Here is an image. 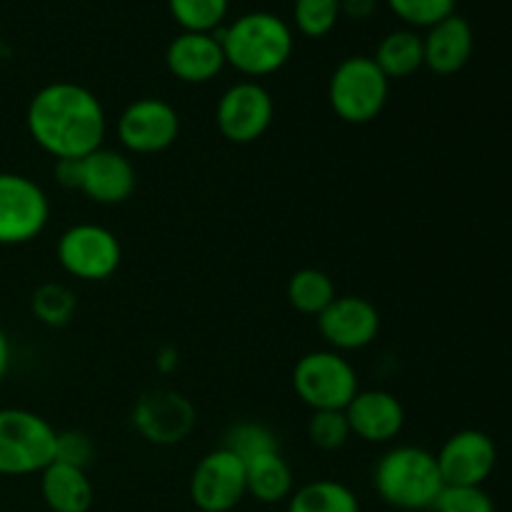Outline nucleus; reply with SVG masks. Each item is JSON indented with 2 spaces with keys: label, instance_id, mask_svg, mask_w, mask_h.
Listing matches in <instances>:
<instances>
[{
  "label": "nucleus",
  "instance_id": "f257e3e1",
  "mask_svg": "<svg viewBox=\"0 0 512 512\" xmlns=\"http://www.w3.org/2000/svg\"><path fill=\"white\" fill-rule=\"evenodd\" d=\"M25 125L40 150L55 160H80L103 148L108 118L98 95L80 83L55 80L30 98Z\"/></svg>",
  "mask_w": 512,
  "mask_h": 512
},
{
  "label": "nucleus",
  "instance_id": "f03ea898",
  "mask_svg": "<svg viewBox=\"0 0 512 512\" xmlns=\"http://www.w3.org/2000/svg\"><path fill=\"white\" fill-rule=\"evenodd\" d=\"M225 63L248 80L265 78L283 68L295 48L293 28L280 15L253 10L218 30Z\"/></svg>",
  "mask_w": 512,
  "mask_h": 512
},
{
  "label": "nucleus",
  "instance_id": "7ed1b4c3",
  "mask_svg": "<svg viewBox=\"0 0 512 512\" xmlns=\"http://www.w3.org/2000/svg\"><path fill=\"white\" fill-rule=\"evenodd\" d=\"M373 488L390 508L423 512L435 508L445 483L435 453L418 445H398L375 463Z\"/></svg>",
  "mask_w": 512,
  "mask_h": 512
},
{
  "label": "nucleus",
  "instance_id": "20e7f679",
  "mask_svg": "<svg viewBox=\"0 0 512 512\" xmlns=\"http://www.w3.org/2000/svg\"><path fill=\"white\" fill-rule=\"evenodd\" d=\"M58 430L25 408L0 410V475L23 478L43 473L55 460Z\"/></svg>",
  "mask_w": 512,
  "mask_h": 512
},
{
  "label": "nucleus",
  "instance_id": "39448f33",
  "mask_svg": "<svg viewBox=\"0 0 512 512\" xmlns=\"http://www.w3.org/2000/svg\"><path fill=\"white\" fill-rule=\"evenodd\" d=\"M390 95V80L373 55H350L328 80V103L340 120L350 125L373 123L383 113Z\"/></svg>",
  "mask_w": 512,
  "mask_h": 512
},
{
  "label": "nucleus",
  "instance_id": "423d86ee",
  "mask_svg": "<svg viewBox=\"0 0 512 512\" xmlns=\"http://www.w3.org/2000/svg\"><path fill=\"white\" fill-rule=\"evenodd\" d=\"M293 388L310 410H345L358 395L360 383L353 363L328 348L305 353L295 363Z\"/></svg>",
  "mask_w": 512,
  "mask_h": 512
},
{
  "label": "nucleus",
  "instance_id": "0eeeda50",
  "mask_svg": "<svg viewBox=\"0 0 512 512\" xmlns=\"http://www.w3.org/2000/svg\"><path fill=\"white\" fill-rule=\"evenodd\" d=\"M58 263L70 278L100 283L113 278L123 260V248L113 230L98 223H78L63 230L55 245Z\"/></svg>",
  "mask_w": 512,
  "mask_h": 512
},
{
  "label": "nucleus",
  "instance_id": "6e6552de",
  "mask_svg": "<svg viewBox=\"0 0 512 512\" xmlns=\"http://www.w3.org/2000/svg\"><path fill=\"white\" fill-rule=\"evenodd\" d=\"M50 220V200L33 178L0 173V245H25Z\"/></svg>",
  "mask_w": 512,
  "mask_h": 512
},
{
  "label": "nucleus",
  "instance_id": "1a4fd4ad",
  "mask_svg": "<svg viewBox=\"0 0 512 512\" xmlns=\"http://www.w3.org/2000/svg\"><path fill=\"white\" fill-rule=\"evenodd\" d=\"M273 95L258 80H240L220 95L215 105V125L220 135L235 145L255 143L273 123Z\"/></svg>",
  "mask_w": 512,
  "mask_h": 512
},
{
  "label": "nucleus",
  "instance_id": "9d476101",
  "mask_svg": "<svg viewBox=\"0 0 512 512\" xmlns=\"http://www.w3.org/2000/svg\"><path fill=\"white\" fill-rule=\"evenodd\" d=\"M245 495V463L223 445L203 455L190 475V500L203 512H230Z\"/></svg>",
  "mask_w": 512,
  "mask_h": 512
},
{
  "label": "nucleus",
  "instance_id": "9b49d317",
  "mask_svg": "<svg viewBox=\"0 0 512 512\" xmlns=\"http://www.w3.org/2000/svg\"><path fill=\"white\" fill-rule=\"evenodd\" d=\"M180 115L168 100L138 98L118 118V138L135 155L163 153L178 140Z\"/></svg>",
  "mask_w": 512,
  "mask_h": 512
},
{
  "label": "nucleus",
  "instance_id": "f8f14e48",
  "mask_svg": "<svg viewBox=\"0 0 512 512\" xmlns=\"http://www.w3.org/2000/svg\"><path fill=\"white\" fill-rule=\"evenodd\" d=\"M198 423L195 405L175 390L158 388L140 395L133 408V428L153 445H178Z\"/></svg>",
  "mask_w": 512,
  "mask_h": 512
},
{
  "label": "nucleus",
  "instance_id": "ddd939ff",
  "mask_svg": "<svg viewBox=\"0 0 512 512\" xmlns=\"http://www.w3.org/2000/svg\"><path fill=\"white\" fill-rule=\"evenodd\" d=\"M318 330L330 350L350 353L375 343L380 333V313L368 298L360 295H338L318 315Z\"/></svg>",
  "mask_w": 512,
  "mask_h": 512
},
{
  "label": "nucleus",
  "instance_id": "4468645a",
  "mask_svg": "<svg viewBox=\"0 0 512 512\" xmlns=\"http://www.w3.org/2000/svg\"><path fill=\"white\" fill-rule=\"evenodd\" d=\"M435 458L445 485H483L498 463V448L483 430H460Z\"/></svg>",
  "mask_w": 512,
  "mask_h": 512
},
{
  "label": "nucleus",
  "instance_id": "2eb2a0df",
  "mask_svg": "<svg viewBox=\"0 0 512 512\" xmlns=\"http://www.w3.org/2000/svg\"><path fill=\"white\" fill-rule=\"evenodd\" d=\"M138 173L133 160L120 150L98 148L80 158L78 190L98 205H120L135 193Z\"/></svg>",
  "mask_w": 512,
  "mask_h": 512
},
{
  "label": "nucleus",
  "instance_id": "dca6fc26",
  "mask_svg": "<svg viewBox=\"0 0 512 512\" xmlns=\"http://www.w3.org/2000/svg\"><path fill=\"white\" fill-rule=\"evenodd\" d=\"M225 65L228 63H225L218 33H188V30H183L165 48V68L180 83H210L223 73Z\"/></svg>",
  "mask_w": 512,
  "mask_h": 512
},
{
  "label": "nucleus",
  "instance_id": "f3484780",
  "mask_svg": "<svg viewBox=\"0 0 512 512\" xmlns=\"http://www.w3.org/2000/svg\"><path fill=\"white\" fill-rule=\"evenodd\" d=\"M350 433L373 445H385L403 433L405 408L388 390H358L345 408Z\"/></svg>",
  "mask_w": 512,
  "mask_h": 512
},
{
  "label": "nucleus",
  "instance_id": "a211bd4d",
  "mask_svg": "<svg viewBox=\"0 0 512 512\" xmlns=\"http://www.w3.org/2000/svg\"><path fill=\"white\" fill-rule=\"evenodd\" d=\"M473 28L460 15L440 20L428 33L423 35V53L425 68L433 70L435 75H455L468 65L473 55Z\"/></svg>",
  "mask_w": 512,
  "mask_h": 512
},
{
  "label": "nucleus",
  "instance_id": "6ab92c4d",
  "mask_svg": "<svg viewBox=\"0 0 512 512\" xmlns=\"http://www.w3.org/2000/svg\"><path fill=\"white\" fill-rule=\"evenodd\" d=\"M40 493L50 512H88L95 500L88 473L58 460L40 473Z\"/></svg>",
  "mask_w": 512,
  "mask_h": 512
},
{
  "label": "nucleus",
  "instance_id": "aec40b11",
  "mask_svg": "<svg viewBox=\"0 0 512 512\" xmlns=\"http://www.w3.org/2000/svg\"><path fill=\"white\" fill-rule=\"evenodd\" d=\"M245 483H248V495H253L258 503L275 505L293 495L295 480L288 460L280 455V450H275L245 463Z\"/></svg>",
  "mask_w": 512,
  "mask_h": 512
},
{
  "label": "nucleus",
  "instance_id": "412c9836",
  "mask_svg": "<svg viewBox=\"0 0 512 512\" xmlns=\"http://www.w3.org/2000/svg\"><path fill=\"white\" fill-rule=\"evenodd\" d=\"M373 60L383 70L388 80L410 78L425 68L423 53V35L413 28H400L385 35L375 48Z\"/></svg>",
  "mask_w": 512,
  "mask_h": 512
},
{
  "label": "nucleus",
  "instance_id": "4be33fe9",
  "mask_svg": "<svg viewBox=\"0 0 512 512\" xmlns=\"http://www.w3.org/2000/svg\"><path fill=\"white\" fill-rule=\"evenodd\" d=\"M288 512H360V500L338 480H313L293 490Z\"/></svg>",
  "mask_w": 512,
  "mask_h": 512
},
{
  "label": "nucleus",
  "instance_id": "5701e85b",
  "mask_svg": "<svg viewBox=\"0 0 512 512\" xmlns=\"http://www.w3.org/2000/svg\"><path fill=\"white\" fill-rule=\"evenodd\" d=\"M338 298L335 283L328 273L318 268H303L290 275L288 280V303L298 313L315 315L318 318L333 300Z\"/></svg>",
  "mask_w": 512,
  "mask_h": 512
},
{
  "label": "nucleus",
  "instance_id": "b1692460",
  "mask_svg": "<svg viewBox=\"0 0 512 512\" xmlns=\"http://www.w3.org/2000/svg\"><path fill=\"white\" fill-rule=\"evenodd\" d=\"M228 8L230 0H168L173 20L188 33H218Z\"/></svg>",
  "mask_w": 512,
  "mask_h": 512
},
{
  "label": "nucleus",
  "instance_id": "393cba45",
  "mask_svg": "<svg viewBox=\"0 0 512 512\" xmlns=\"http://www.w3.org/2000/svg\"><path fill=\"white\" fill-rule=\"evenodd\" d=\"M75 308H78V298L63 283L38 285L33 298H30V310H33L35 320H40L48 328H63V325H68L73 320Z\"/></svg>",
  "mask_w": 512,
  "mask_h": 512
},
{
  "label": "nucleus",
  "instance_id": "a878e982",
  "mask_svg": "<svg viewBox=\"0 0 512 512\" xmlns=\"http://www.w3.org/2000/svg\"><path fill=\"white\" fill-rule=\"evenodd\" d=\"M223 448H228L230 453L238 455L243 463L258 458V455L275 453L280 450L278 438L270 428H265L263 423H253V420H245V423L230 425L228 433H225Z\"/></svg>",
  "mask_w": 512,
  "mask_h": 512
},
{
  "label": "nucleus",
  "instance_id": "bb28decb",
  "mask_svg": "<svg viewBox=\"0 0 512 512\" xmlns=\"http://www.w3.org/2000/svg\"><path fill=\"white\" fill-rule=\"evenodd\" d=\"M340 15H343L340 0H295L293 3L295 30L305 38H325L333 33Z\"/></svg>",
  "mask_w": 512,
  "mask_h": 512
},
{
  "label": "nucleus",
  "instance_id": "cd10ccee",
  "mask_svg": "<svg viewBox=\"0 0 512 512\" xmlns=\"http://www.w3.org/2000/svg\"><path fill=\"white\" fill-rule=\"evenodd\" d=\"M390 13L408 28H433L440 20L455 15L458 0H385Z\"/></svg>",
  "mask_w": 512,
  "mask_h": 512
},
{
  "label": "nucleus",
  "instance_id": "c85d7f7f",
  "mask_svg": "<svg viewBox=\"0 0 512 512\" xmlns=\"http://www.w3.org/2000/svg\"><path fill=\"white\" fill-rule=\"evenodd\" d=\"M350 425L345 410H313L308 420V438L320 450H340L350 440Z\"/></svg>",
  "mask_w": 512,
  "mask_h": 512
},
{
  "label": "nucleus",
  "instance_id": "c756f323",
  "mask_svg": "<svg viewBox=\"0 0 512 512\" xmlns=\"http://www.w3.org/2000/svg\"><path fill=\"white\" fill-rule=\"evenodd\" d=\"M435 512H495V503L483 485H445L435 500Z\"/></svg>",
  "mask_w": 512,
  "mask_h": 512
},
{
  "label": "nucleus",
  "instance_id": "7c9ffc66",
  "mask_svg": "<svg viewBox=\"0 0 512 512\" xmlns=\"http://www.w3.org/2000/svg\"><path fill=\"white\" fill-rule=\"evenodd\" d=\"M95 455L93 440L80 430H65L58 433V448H55V460L58 463L75 465V468H88Z\"/></svg>",
  "mask_w": 512,
  "mask_h": 512
},
{
  "label": "nucleus",
  "instance_id": "2f4dec72",
  "mask_svg": "<svg viewBox=\"0 0 512 512\" xmlns=\"http://www.w3.org/2000/svg\"><path fill=\"white\" fill-rule=\"evenodd\" d=\"M55 178L63 188L78 190L80 160H55Z\"/></svg>",
  "mask_w": 512,
  "mask_h": 512
},
{
  "label": "nucleus",
  "instance_id": "473e14b6",
  "mask_svg": "<svg viewBox=\"0 0 512 512\" xmlns=\"http://www.w3.org/2000/svg\"><path fill=\"white\" fill-rule=\"evenodd\" d=\"M343 15L353 20H365L375 13V0H340Z\"/></svg>",
  "mask_w": 512,
  "mask_h": 512
},
{
  "label": "nucleus",
  "instance_id": "72a5a7b5",
  "mask_svg": "<svg viewBox=\"0 0 512 512\" xmlns=\"http://www.w3.org/2000/svg\"><path fill=\"white\" fill-rule=\"evenodd\" d=\"M8 368H10V340L8 335H5V330L0 328V383H3Z\"/></svg>",
  "mask_w": 512,
  "mask_h": 512
},
{
  "label": "nucleus",
  "instance_id": "f704fd0d",
  "mask_svg": "<svg viewBox=\"0 0 512 512\" xmlns=\"http://www.w3.org/2000/svg\"><path fill=\"white\" fill-rule=\"evenodd\" d=\"M175 365H178V350H175V348H165L163 353H160V358H158V368L163 370V373H170V370H173Z\"/></svg>",
  "mask_w": 512,
  "mask_h": 512
}]
</instances>
